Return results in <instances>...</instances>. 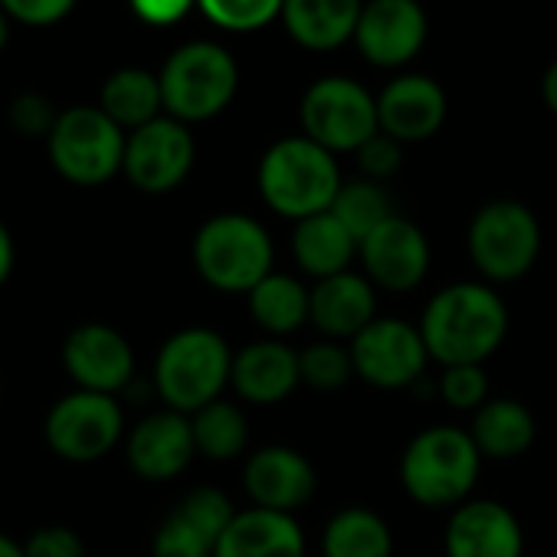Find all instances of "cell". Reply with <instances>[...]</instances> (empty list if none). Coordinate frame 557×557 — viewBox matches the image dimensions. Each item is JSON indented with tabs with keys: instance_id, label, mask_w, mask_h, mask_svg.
Wrapping results in <instances>:
<instances>
[{
	"instance_id": "1",
	"label": "cell",
	"mask_w": 557,
	"mask_h": 557,
	"mask_svg": "<svg viewBox=\"0 0 557 557\" xmlns=\"http://www.w3.org/2000/svg\"><path fill=\"white\" fill-rule=\"evenodd\" d=\"M508 332V309L498 293L482 283H456L440 289L420 322L423 345L443 368L482 364Z\"/></svg>"
},
{
	"instance_id": "2",
	"label": "cell",
	"mask_w": 557,
	"mask_h": 557,
	"mask_svg": "<svg viewBox=\"0 0 557 557\" xmlns=\"http://www.w3.org/2000/svg\"><path fill=\"white\" fill-rule=\"evenodd\" d=\"M342 190V174L335 154L312 138L275 141L259 161V194L262 200L289 220H306L332 210Z\"/></svg>"
},
{
	"instance_id": "3",
	"label": "cell",
	"mask_w": 557,
	"mask_h": 557,
	"mask_svg": "<svg viewBox=\"0 0 557 557\" xmlns=\"http://www.w3.org/2000/svg\"><path fill=\"white\" fill-rule=\"evenodd\" d=\"M233 374L230 345L210 329L174 332L154 358V391L168 410L197 413L220 400Z\"/></svg>"
},
{
	"instance_id": "4",
	"label": "cell",
	"mask_w": 557,
	"mask_h": 557,
	"mask_svg": "<svg viewBox=\"0 0 557 557\" xmlns=\"http://www.w3.org/2000/svg\"><path fill=\"white\" fill-rule=\"evenodd\" d=\"M482 453L466 430L433 426L410 440L400 459V479L413 502L426 508H459L479 479Z\"/></svg>"
},
{
	"instance_id": "5",
	"label": "cell",
	"mask_w": 557,
	"mask_h": 557,
	"mask_svg": "<svg viewBox=\"0 0 557 557\" xmlns=\"http://www.w3.org/2000/svg\"><path fill=\"white\" fill-rule=\"evenodd\" d=\"M194 269L220 293H252L272 272V239L246 213H216L194 236Z\"/></svg>"
},
{
	"instance_id": "6",
	"label": "cell",
	"mask_w": 557,
	"mask_h": 557,
	"mask_svg": "<svg viewBox=\"0 0 557 557\" xmlns=\"http://www.w3.org/2000/svg\"><path fill=\"white\" fill-rule=\"evenodd\" d=\"M164 109L177 122H207L220 115L239 86L236 60L216 44H187L161 70Z\"/></svg>"
},
{
	"instance_id": "7",
	"label": "cell",
	"mask_w": 557,
	"mask_h": 557,
	"mask_svg": "<svg viewBox=\"0 0 557 557\" xmlns=\"http://www.w3.org/2000/svg\"><path fill=\"white\" fill-rule=\"evenodd\" d=\"M125 141V128H119L102 109L76 106L70 112H60L47 148L63 181L76 187H99L122 171Z\"/></svg>"
},
{
	"instance_id": "8",
	"label": "cell",
	"mask_w": 557,
	"mask_h": 557,
	"mask_svg": "<svg viewBox=\"0 0 557 557\" xmlns=\"http://www.w3.org/2000/svg\"><path fill=\"white\" fill-rule=\"evenodd\" d=\"M44 440L50 453L66 462H99L125 440V410L112 394L73 387L50 404L44 417Z\"/></svg>"
},
{
	"instance_id": "9",
	"label": "cell",
	"mask_w": 557,
	"mask_h": 557,
	"mask_svg": "<svg viewBox=\"0 0 557 557\" xmlns=\"http://www.w3.org/2000/svg\"><path fill=\"white\" fill-rule=\"evenodd\" d=\"M541 249V226L518 200H492L469 223V256L495 283L521 278Z\"/></svg>"
},
{
	"instance_id": "10",
	"label": "cell",
	"mask_w": 557,
	"mask_h": 557,
	"mask_svg": "<svg viewBox=\"0 0 557 557\" xmlns=\"http://www.w3.org/2000/svg\"><path fill=\"white\" fill-rule=\"evenodd\" d=\"M306 138L325 151H361L377 132V99L355 79H319L302 99Z\"/></svg>"
},
{
	"instance_id": "11",
	"label": "cell",
	"mask_w": 557,
	"mask_h": 557,
	"mask_svg": "<svg viewBox=\"0 0 557 557\" xmlns=\"http://www.w3.org/2000/svg\"><path fill=\"white\" fill-rule=\"evenodd\" d=\"M60 361H63L66 377L79 391H96V394L119 397L135 381L132 342L119 329H112L106 322H83V325H76L63 338Z\"/></svg>"
},
{
	"instance_id": "12",
	"label": "cell",
	"mask_w": 557,
	"mask_h": 557,
	"mask_svg": "<svg viewBox=\"0 0 557 557\" xmlns=\"http://www.w3.org/2000/svg\"><path fill=\"white\" fill-rule=\"evenodd\" d=\"M190 168H194V138L184 122L161 115L128 132L122 174L141 194H168L181 187Z\"/></svg>"
},
{
	"instance_id": "13",
	"label": "cell",
	"mask_w": 557,
	"mask_h": 557,
	"mask_svg": "<svg viewBox=\"0 0 557 557\" xmlns=\"http://www.w3.org/2000/svg\"><path fill=\"white\" fill-rule=\"evenodd\" d=\"M355 374L381 391H397L413 384L426 368V345L420 329L400 319H374L348 345Z\"/></svg>"
},
{
	"instance_id": "14",
	"label": "cell",
	"mask_w": 557,
	"mask_h": 557,
	"mask_svg": "<svg viewBox=\"0 0 557 557\" xmlns=\"http://www.w3.org/2000/svg\"><path fill=\"white\" fill-rule=\"evenodd\" d=\"M197 456L194 426L187 413L177 410H154L141 417L125 433V459L132 472L145 482H171L177 479L190 459Z\"/></svg>"
},
{
	"instance_id": "15",
	"label": "cell",
	"mask_w": 557,
	"mask_h": 557,
	"mask_svg": "<svg viewBox=\"0 0 557 557\" xmlns=\"http://www.w3.org/2000/svg\"><path fill=\"white\" fill-rule=\"evenodd\" d=\"M364 275L387 293H410L423 283L430 269V243L423 230L407 216H391L361 246Z\"/></svg>"
},
{
	"instance_id": "16",
	"label": "cell",
	"mask_w": 557,
	"mask_h": 557,
	"mask_svg": "<svg viewBox=\"0 0 557 557\" xmlns=\"http://www.w3.org/2000/svg\"><path fill=\"white\" fill-rule=\"evenodd\" d=\"M243 488L252 498V508L293 515L309 505L319 488V475L312 462L293 446H265L246 459Z\"/></svg>"
},
{
	"instance_id": "17",
	"label": "cell",
	"mask_w": 557,
	"mask_h": 557,
	"mask_svg": "<svg viewBox=\"0 0 557 557\" xmlns=\"http://www.w3.org/2000/svg\"><path fill=\"white\" fill-rule=\"evenodd\" d=\"M355 40L371 63L404 66L426 40V14L417 0H371L361 11Z\"/></svg>"
},
{
	"instance_id": "18",
	"label": "cell",
	"mask_w": 557,
	"mask_h": 557,
	"mask_svg": "<svg viewBox=\"0 0 557 557\" xmlns=\"http://www.w3.org/2000/svg\"><path fill=\"white\" fill-rule=\"evenodd\" d=\"M524 537L518 518L488 498L462 502L446 528L449 557H521Z\"/></svg>"
},
{
	"instance_id": "19",
	"label": "cell",
	"mask_w": 557,
	"mask_h": 557,
	"mask_svg": "<svg viewBox=\"0 0 557 557\" xmlns=\"http://www.w3.org/2000/svg\"><path fill=\"white\" fill-rule=\"evenodd\" d=\"M302 384L299 351L283 342H252L233 355L230 387L246 404H283Z\"/></svg>"
},
{
	"instance_id": "20",
	"label": "cell",
	"mask_w": 557,
	"mask_h": 557,
	"mask_svg": "<svg viewBox=\"0 0 557 557\" xmlns=\"http://www.w3.org/2000/svg\"><path fill=\"white\" fill-rule=\"evenodd\" d=\"M374 283L368 275L358 272H338L329 278H319V286L312 289V312L309 322L329 338H358L371 322H374Z\"/></svg>"
},
{
	"instance_id": "21",
	"label": "cell",
	"mask_w": 557,
	"mask_h": 557,
	"mask_svg": "<svg viewBox=\"0 0 557 557\" xmlns=\"http://www.w3.org/2000/svg\"><path fill=\"white\" fill-rule=\"evenodd\" d=\"M446 119V96L426 76H400L377 96L381 132L404 141L430 138Z\"/></svg>"
},
{
	"instance_id": "22",
	"label": "cell",
	"mask_w": 557,
	"mask_h": 557,
	"mask_svg": "<svg viewBox=\"0 0 557 557\" xmlns=\"http://www.w3.org/2000/svg\"><path fill=\"white\" fill-rule=\"evenodd\" d=\"M213 557H306V534L293 515L246 508L236 511Z\"/></svg>"
},
{
	"instance_id": "23",
	"label": "cell",
	"mask_w": 557,
	"mask_h": 557,
	"mask_svg": "<svg viewBox=\"0 0 557 557\" xmlns=\"http://www.w3.org/2000/svg\"><path fill=\"white\" fill-rule=\"evenodd\" d=\"M364 4L361 0H286L283 21L306 50H335L355 37Z\"/></svg>"
},
{
	"instance_id": "24",
	"label": "cell",
	"mask_w": 557,
	"mask_h": 557,
	"mask_svg": "<svg viewBox=\"0 0 557 557\" xmlns=\"http://www.w3.org/2000/svg\"><path fill=\"white\" fill-rule=\"evenodd\" d=\"M293 252H296V262L309 275L329 278V275L348 272L351 259L358 256V239L345 230V223L332 210H325L296 223Z\"/></svg>"
},
{
	"instance_id": "25",
	"label": "cell",
	"mask_w": 557,
	"mask_h": 557,
	"mask_svg": "<svg viewBox=\"0 0 557 557\" xmlns=\"http://www.w3.org/2000/svg\"><path fill=\"white\" fill-rule=\"evenodd\" d=\"M469 436L475 440L482 456L492 459H515L521 453L531 449L534 443V417L524 404L498 397V400H485L475 410L472 430Z\"/></svg>"
},
{
	"instance_id": "26",
	"label": "cell",
	"mask_w": 557,
	"mask_h": 557,
	"mask_svg": "<svg viewBox=\"0 0 557 557\" xmlns=\"http://www.w3.org/2000/svg\"><path fill=\"white\" fill-rule=\"evenodd\" d=\"M312 312V289H306L299 278L269 272L262 283L249 293V315L269 335H293L309 322Z\"/></svg>"
},
{
	"instance_id": "27",
	"label": "cell",
	"mask_w": 557,
	"mask_h": 557,
	"mask_svg": "<svg viewBox=\"0 0 557 557\" xmlns=\"http://www.w3.org/2000/svg\"><path fill=\"white\" fill-rule=\"evenodd\" d=\"M119 128H141L154 119H161L164 96L161 79L148 70H119L102 86V106H99Z\"/></svg>"
},
{
	"instance_id": "28",
	"label": "cell",
	"mask_w": 557,
	"mask_h": 557,
	"mask_svg": "<svg viewBox=\"0 0 557 557\" xmlns=\"http://www.w3.org/2000/svg\"><path fill=\"white\" fill-rule=\"evenodd\" d=\"M325 557H391L394 537L387 521L371 508L338 511L322 537Z\"/></svg>"
},
{
	"instance_id": "29",
	"label": "cell",
	"mask_w": 557,
	"mask_h": 557,
	"mask_svg": "<svg viewBox=\"0 0 557 557\" xmlns=\"http://www.w3.org/2000/svg\"><path fill=\"white\" fill-rule=\"evenodd\" d=\"M190 426H194L197 453L213 462H230L246 453V443H249L246 417L236 404L223 397L190 413Z\"/></svg>"
},
{
	"instance_id": "30",
	"label": "cell",
	"mask_w": 557,
	"mask_h": 557,
	"mask_svg": "<svg viewBox=\"0 0 557 557\" xmlns=\"http://www.w3.org/2000/svg\"><path fill=\"white\" fill-rule=\"evenodd\" d=\"M332 213L345 223V230L358 239V246L381 226L394 216L391 210V197L384 194V187L377 181H351V184H342L335 203H332Z\"/></svg>"
},
{
	"instance_id": "31",
	"label": "cell",
	"mask_w": 557,
	"mask_h": 557,
	"mask_svg": "<svg viewBox=\"0 0 557 557\" xmlns=\"http://www.w3.org/2000/svg\"><path fill=\"white\" fill-rule=\"evenodd\" d=\"M174 511H177L184 521H190L213 547H216V541L223 537V531L230 528V521L236 518V508H233L230 495L220 492V488H213V485H200V488L187 492L184 502H181Z\"/></svg>"
},
{
	"instance_id": "32",
	"label": "cell",
	"mask_w": 557,
	"mask_h": 557,
	"mask_svg": "<svg viewBox=\"0 0 557 557\" xmlns=\"http://www.w3.org/2000/svg\"><path fill=\"white\" fill-rule=\"evenodd\" d=\"M299 368H302V384H309L315 391H338L355 374L351 351L329 338L299 351Z\"/></svg>"
},
{
	"instance_id": "33",
	"label": "cell",
	"mask_w": 557,
	"mask_h": 557,
	"mask_svg": "<svg viewBox=\"0 0 557 557\" xmlns=\"http://www.w3.org/2000/svg\"><path fill=\"white\" fill-rule=\"evenodd\" d=\"M200 11L223 30H259L272 17H283L286 0H197Z\"/></svg>"
},
{
	"instance_id": "34",
	"label": "cell",
	"mask_w": 557,
	"mask_h": 557,
	"mask_svg": "<svg viewBox=\"0 0 557 557\" xmlns=\"http://www.w3.org/2000/svg\"><path fill=\"white\" fill-rule=\"evenodd\" d=\"M151 554L154 557H213V544L190 521H184L177 511H171L161 521V528L154 531Z\"/></svg>"
},
{
	"instance_id": "35",
	"label": "cell",
	"mask_w": 557,
	"mask_h": 557,
	"mask_svg": "<svg viewBox=\"0 0 557 557\" xmlns=\"http://www.w3.org/2000/svg\"><path fill=\"white\" fill-rule=\"evenodd\" d=\"M440 394L449 407L456 410H479L488 400V377L482 364H459V368H443L440 377Z\"/></svg>"
},
{
	"instance_id": "36",
	"label": "cell",
	"mask_w": 557,
	"mask_h": 557,
	"mask_svg": "<svg viewBox=\"0 0 557 557\" xmlns=\"http://www.w3.org/2000/svg\"><path fill=\"white\" fill-rule=\"evenodd\" d=\"M27 557H86V541L70 524H44L24 541Z\"/></svg>"
},
{
	"instance_id": "37",
	"label": "cell",
	"mask_w": 557,
	"mask_h": 557,
	"mask_svg": "<svg viewBox=\"0 0 557 557\" xmlns=\"http://www.w3.org/2000/svg\"><path fill=\"white\" fill-rule=\"evenodd\" d=\"M57 119L60 115L53 112V106L44 96H37V92H24V96H17L11 102V125L21 135H27V138H40V135L50 138Z\"/></svg>"
},
{
	"instance_id": "38",
	"label": "cell",
	"mask_w": 557,
	"mask_h": 557,
	"mask_svg": "<svg viewBox=\"0 0 557 557\" xmlns=\"http://www.w3.org/2000/svg\"><path fill=\"white\" fill-rule=\"evenodd\" d=\"M8 17L27 24V27H50L60 24L63 17H70V11L76 8V0H0Z\"/></svg>"
},
{
	"instance_id": "39",
	"label": "cell",
	"mask_w": 557,
	"mask_h": 557,
	"mask_svg": "<svg viewBox=\"0 0 557 557\" xmlns=\"http://www.w3.org/2000/svg\"><path fill=\"white\" fill-rule=\"evenodd\" d=\"M400 141L397 138H391V135H384V132H377L361 151H358V161H361V171L368 174V181H384V177H391L397 168H400Z\"/></svg>"
},
{
	"instance_id": "40",
	"label": "cell",
	"mask_w": 557,
	"mask_h": 557,
	"mask_svg": "<svg viewBox=\"0 0 557 557\" xmlns=\"http://www.w3.org/2000/svg\"><path fill=\"white\" fill-rule=\"evenodd\" d=\"M194 4H197V0H132V11L145 24L168 27V24H177Z\"/></svg>"
},
{
	"instance_id": "41",
	"label": "cell",
	"mask_w": 557,
	"mask_h": 557,
	"mask_svg": "<svg viewBox=\"0 0 557 557\" xmlns=\"http://www.w3.org/2000/svg\"><path fill=\"white\" fill-rule=\"evenodd\" d=\"M14 269H17V239H14L11 226L0 220V289L11 283Z\"/></svg>"
},
{
	"instance_id": "42",
	"label": "cell",
	"mask_w": 557,
	"mask_h": 557,
	"mask_svg": "<svg viewBox=\"0 0 557 557\" xmlns=\"http://www.w3.org/2000/svg\"><path fill=\"white\" fill-rule=\"evenodd\" d=\"M541 96H544V106L557 115V63L547 66V73L541 79Z\"/></svg>"
},
{
	"instance_id": "43",
	"label": "cell",
	"mask_w": 557,
	"mask_h": 557,
	"mask_svg": "<svg viewBox=\"0 0 557 557\" xmlns=\"http://www.w3.org/2000/svg\"><path fill=\"white\" fill-rule=\"evenodd\" d=\"M0 557H27L24 554V541H17L8 531H0Z\"/></svg>"
},
{
	"instance_id": "44",
	"label": "cell",
	"mask_w": 557,
	"mask_h": 557,
	"mask_svg": "<svg viewBox=\"0 0 557 557\" xmlns=\"http://www.w3.org/2000/svg\"><path fill=\"white\" fill-rule=\"evenodd\" d=\"M8 37H11V27H8V14H4V8H0V50H4Z\"/></svg>"
},
{
	"instance_id": "45",
	"label": "cell",
	"mask_w": 557,
	"mask_h": 557,
	"mask_svg": "<svg viewBox=\"0 0 557 557\" xmlns=\"http://www.w3.org/2000/svg\"><path fill=\"white\" fill-rule=\"evenodd\" d=\"M0 397H4V377H0Z\"/></svg>"
}]
</instances>
